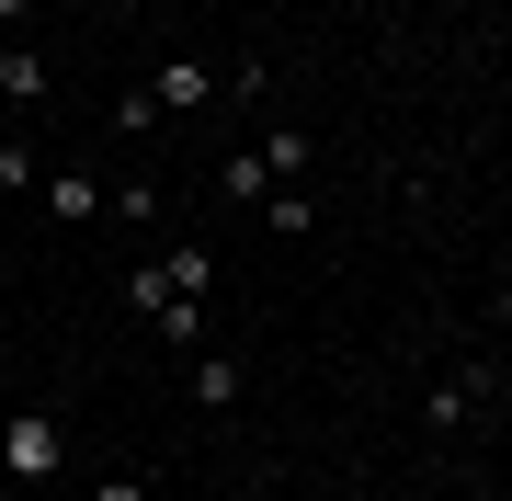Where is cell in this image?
I'll use <instances>...</instances> for the list:
<instances>
[{
    "label": "cell",
    "mask_w": 512,
    "mask_h": 501,
    "mask_svg": "<svg viewBox=\"0 0 512 501\" xmlns=\"http://www.w3.org/2000/svg\"><path fill=\"white\" fill-rule=\"evenodd\" d=\"M205 285H217V262H205V251H148L137 274H126V308H137V319H171V308H194Z\"/></svg>",
    "instance_id": "6da1fadb"
},
{
    "label": "cell",
    "mask_w": 512,
    "mask_h": 501,
    "mask_svg": "<svg viewBox=\"0 0 512 501\" xmlns=\"http://www.w3.org/2000/svg\"><path fill=\"white\" fill-rule=\"evenodd\" d=\"M0 467H12L23 490H46L57 467H69V433H57L46 410H12V422H0Z\"/></svg>",
    "instance_id": "7a4b0ae2"
},
{
    "label": "cell",
    "mask_w": 512,
    "mask_h": 501,
    "mask_svg": "<svg viewBox=\"0 0 512 501\" xmlns=\"http://www.w3.org/2000/svg\"><path fill=\"white\" fill-rule=\"evenodd\" d=\"M478 410H490V365H444L433 388H421V422H444V433L478 422Z\"/></svg>",
    "instance_id": "3957f363"
},
{
    "label": "cell",
    "mask_w": 512,
    "mask_h": 501,
    "mask_svg": "<svg viewBox=\"0 0 512 501\" xmlns=\"http://www.w3.org/2000/svg\"><path fill=\"white\" fill-rule=\"evenodd\" d=\"M148 103L160 114H205L217 103V69H205V57H160V69H148Z\"/></svg>",
    "instance_id": "277c9868"
},
{
    "label": "cell",
    "mask_w": 512,
    "mask_h": 501,
    "mask_svg": "<svg viewBox=\"0 0 512 501\" xmlns=\"http://www.w3.org/2000/svg\"><path fill=\"white\" fill-rule=\"evenodd\" d=\"M35 194H46V217H57V228H92V205H103V194H92V171H46Z\"/></svg>",
    "instance_id": "5b68a950"
},
{
    "label": "cell",
    "mask_w": 512,
    "mask_h": 501,
    "mask_svg": "<svg viewBox=\"0 0 512 501\" xmlns=\"http://www.w3.org/2000/svg\"><path fill=\"white\" fill-rule=\"evenodd\" d=\"M251 160L274 171V183H308V160H319V149H308V126H274V137H251Z\"/></svg>",
    "instance_id": "8992f818"
},
{
    "label": "cell",
    "mask_w": 512,
    "mask_h": 501,
    "mask_svg": "<svg viewBox=\"0 0 512 501\" xmlns=\"http://www.w3.org/2000/svg\"><path fill=\"white\" fill-rule=\"evenodd\" d=\"M239 388H251L239 353H194V399H205V410H239Z\"/></svg>",
    "instance_id": "52a82bcc"
},
{
    "label": "cell",
    "mask_w": 512,
    "mask_h": 501,
    "mask_svg": "<svg viewBox=\"0 0 512 501\" xmlns=\"http://www.w3.org/2000/svg\"><path fill=\"white\" fill-rule=\"evenodd\" d=\"M0 103H46V57L35 46H0Z\"/></svg>",
    "instance_id": "ba28073f"
},
{
    "label": "cell",
    "mask_w": 512,
    "mask_h": 501,
    "mask_svg": "<svg viewBox=\"0 0 512 501\" xmlns=\"http://www.w3.org/2000/svg\"><path fill=\"white\" fill-rule=\"evenodd\" d=\"M217 194H228V205H262V194H274V171H262L251 149H228V160H217Z\"/></svg>",
    "instance_id": "9c48e42d"
},
{
    "label": "cell",
    "mask_w": 512,
    "mask_h": 501,
    "mask_svg": "<svg viewBox=\"0 0 512 501\" xmlns=\"http://www.w3.org/2000/svg\"><path fill=\"white\" fill-rule=\"evenodd\" d=\"M46 183V149L35 137H0V194H35Z\"/></svg>",
    "instance_id": "30bf717a"
},
{
    "label": "cell",
    "mask_w": 512,
    "mask_h": 501,
    "mask_svg": "<svg viewBox=\"0 0 512 501\" xmlns=\"http://www.w3.org/2000/svg\"><path fill=\"white\" fill-rule=\"evenodd\" d=\"M114 217H126V228H148V217H160V183H148V171H137V183H114Z\"/></svg>",
    "instance_id": "8fae6325"
},
{
    "label": "cell",
    "mask_w": 512,
    "mask_h": 501,
    "mask_svg": "<svg viewBox=\"0 0 512 501\" xmlns=\"http://www.w3.org/2000/svg\"><path fill=\"white\" fill-rule=\"evenodd\" d=\"M92 501H148V490H137V479H103V490H92Z\"/></svg>",
    "instance_id": "7c38bea8"
},
{
    "label": "cell",
    "mask_w": 512,
    "mask_h": 501,
    "mask_svg": "<svg viewBox=\"0 0 512 501\" xmlns=\"http://www.w3.org/2000/svg\"><path fill=\"white\" fill-rule=\"evenodd\" d=\"M12 23H23V0H0V46H12Z\"/></svg>",
    "instance_id": "4fadbf2b"
},
{
    "label": "cell",
    "mask_w": 512,
    "mask_h": 501,
    "mask_svg": "<svg viewBox=\"0 0 512 501\" xmlns=\"http://www.w3.org/2000/svg\"><path fill=\"white\" fill-rule=\"evenodd\" d=\"M490 319H501V331H512V285H501V297H490Z\"/></svg>",
    "instance_id": "5bb4252c"
}]
</instances>
